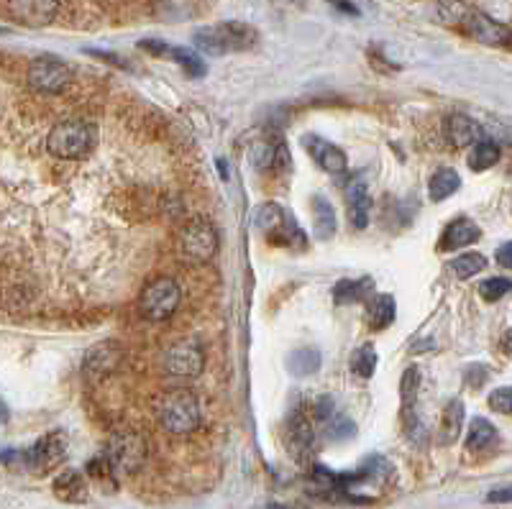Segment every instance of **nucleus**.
<instances>
[{
  "label": "nucleus",
  "mask_w": 512,
  "mask_h": 509,
  "mask_svg": "<svg viewBox=\"0 0 512 509\" xmlns=\"http://www.w3.org/2000/svg\"><path fill=\"white\" fill-rule=\"evenodd\" d=\"M479 236H482V228H479L474 220L459 218V220H454V223H451L446 231H443L441 251L464 249V246H469V243L479 241Z\"/></svg>",
  "instance_id": "aec40b11"
},
{
  "label": "nucleus",
  "mask_w": 512,
  "mask_h": 509,
  "mask_svg": "<svg viewBox=\"0 0 512 509\" xmlns=\"http://www.w3.org/2000/svg\"><path fill=\"white\" fill-rule=\"evenodd\" d=\"M254 226L256 231L264 233L269 241L280 243V246H290V249H303L308 238H305L303 228L297 226V220L292 213H287L282 205L264 203L254 210Z\"/></svg>",
  "instance_id": "39448f33"
},
{
  "label": "nucleus",
  "mask_w": 512,
  "mask_h": 509,
  "mask_svg": "<svg viewBox=\"0 0 512 509\" xmlns=\"http://www.w3.org/2000/svg\"><path fill=\"white\" fill-rule=\"evenodd\" d=\"M162 366L169 376H180V379H192L198 376L205 366L203 346L192 338L175 341L164 351Z\"/></svg>",
  "instance_id": "9d476101"
},
{
  "label": "nucleus",
  "mask_w": 512,
  "mask_h": 509,
  "mask_svg": "<svg viewBox=\"0 0 512 509\" xmlns=\"http://www.w3.org/2000/svg\"><path fill=\"white\" fill-rule=\"evenodd\" d=\"M303 146L308 149V154L313 157V162L318 164L323 172L346 174V169H349L346 154L338 149L336 144H331V141L320 139V136H315V134H305L303 136Z\"/></svg>",
  "instance_id": "2eb2a0df"
},
{
  "label": "nucleus",
  "mask_w": 512,
  "mask_h": 509,
  "mask_svg": "<svg viewBox=\"0 0 512 509\" xmlns=\"http://www.w3.org/2000/svg\"><path fill=\"white\" fill-rule=\"evenodd\" d=\"M320 425H323V430H326V435L331 440H344V438H351V435L356 433L354 420H349V417L341 415L338 410L328 417L326 423H320Z\"/></svg>",
  "instance_id": "473e14b6"
},
{
  "label": "nucleus",
  "mask_w": 512,
  "mask_h": 509,
  "mask_svg": "<svg viewBox=\"0 0 512 509\" xmlns=\"http://www.w3.org/2000/svg\"><path fill=\"white\" fill-rule=\"evenodd\" d=\"M443 134L454 149H466V146L477 144L482 139V128L474 118L464 116V113H451L443 123Z\"/></svg>",
  "instance_id": "f3484780"
},
{
  "label": "nucleus",
  "mask_w": 512,
  "mask_h": 509,
  "mask_svg": "<svg viewBox=\"0 0 512 509\" xmlns=\"http://www.w3.org/2000/svg\"><path fill=\"white\" fill-rule=\"evenodd\" d=\"M157 420L167 433L187 435L200 425V402L185 387L169 389L157 400Z\"/></svg>",
  "instance_id": "7ed1b4c3"
},
{
  "label": "nucleus",
  "mask_w": 512,
  "mask_h": 509,
  "mask_svg": "<svg viewBox=\"0 0 512 509\" xmlns=\"http://www.w3.org/2000/svg\"><path fill=\"white\" fill-rule=\"evenodd\" d=\"M461 428H464V405H461V400H451L441 412L438 443H441V446L454 443V440L461 435Z\"/></svg>",
  "instance_id": "4be33fe9"
},
{
  "label": "nucleus",
  "mask_w": 512,
  "mask_h": 509,
  "mask_svg": "<svg viewBox=\"0 0 512 509\" xmlns=\"http://www.w3.org/2000/svg\"><path fill=\"white\" fill-rule=\"evenodd\" d=\"M180 251L192 264H205L218 254V231L208 218L187 220L180 231Z\"/></svg>",
  "instance_id": "6e6552de"
},
{
  "label": "nucleus",
  "mask_w": 512,
  "mask_h": 509,
  "mask_svg": "<svg viewBox=\"0 0 512 509\" xmlns=\"http://www.w3.org/2000/svg\"><path fill=\"white\" fill-rule=\"evenodd\" d=\"M287 430H290V448H292V453H295L297 458L308 456L310 448H313L315 433H313V425H310L308 412H305L303 407H297V410L292 412V415H290V425H287Z\"/></svg>",
  "instance_id": "6ab92c4d"
},
{
  "label": "nucleus",
  "mask_w": 512,
  "mask_h": 509,
  "mask_svg": "<svg viewBox=\"0 0 512 509\" xmlns=\"http://www.w3.org/2000/svg\"><path fill=\"white\" fill-rule=\"evenodd\" d=\"M251 162L259 172H280L290 164L287 157V146L282 141L272 144V141H254L251 144Z\"/></svg>",
  "instance_id": "a211bd4d"
},
{
  "label": "nucleus",
  "mask_w": 512,
  "mask_h": 509,
  "mask_svg": "<svg viewBox=\"0 0 512 509\" xmlns=\"http://www.w3.org/2000/svg\"><path fill=\"white\" fill-rule=\"evenodd\" d=\"M8 13L16 24L44 29L57 18L59 0H8Z\"/></svg>",
  "instance_id": "4468645a"
},
{
  "label": "nucleus",
  "mask_w": 512,
  "mask_h": 509,
  "mask_svg": "<svg viewBox=\"0 0 512 509\" xmlns=\"http://www.w3.org/2000/svg\"><path fill=\"white\" fill-rule=\"evenodd\" d=\"M484 269H487V256L484 254H461L451 264V272L456 279H472L474 274L484 272Z\"/></svg>",
  "instance_id": "7c9ffc66"
},
{
  "label": "nucleus",
  "mask_w": 512,
  "mask_h": 509,
  "mask_svg": "<svg viewBox=\"0 0 512 509\" xmlns=\"http://www.w3.org/2000/svg\"><path fill=\"white\" fill-rule=\"evenodd\" d=\"M26 80H29V87L34 93L59 95L64 87L70 85L72 70L64 59L54 57V54H41L29 64Z\"/></svg>",
  "instance_id": "0eeeda50"
},
{
  "label": "nucleus",
  "mask_w": 512,
  "mask_h": 509,
  "mask_svg": "<svg viewBox=\"0 0 512 509\" xmlns=\"http://www.w3.org/2000/svg\"><path fill=\"white\" fill-rule=\"evenodd\" d=\"M374 292V282L369 277L361 279H341L333 290V297H336L338 305H349V302H361L369 300Z\"/></svg>",
  "instance_id": "b1692460"
},
{
  "label": "nucleus",
  "mask_w": 512,
  "mask_h": 509,
  "mask_svg": "<svg viewBox=\"0 0 512 509\" xmlns=\"http://www.w3.org/2000/svg\"><path fill=\"white\" fill-rule=\"evenodd\" d=\"M88 474L93 476L100 486H105V481L113 486V476H116V471H113V466L108 463V458L100 456V458H93V461L88 463Z\"/></svg>",
  "instance_id": "c9c22d12"
},
{
  "label": "nucleus",
  "mask_w": 512,
  "mask_h": 509,
  "mask_svg": "<svg viewBox=\"0 0 512 509\" xmlns=\"http://www.w3.org/2000/svg\"><path fill=\"white\" fill-rule=\"evenodd\" d=\"M472 154H469V169L474 172H487V169L495 167L500 162V146L495 141H482L479 139L477 144H472Z\"/></svg>",
  "instance_id": "c85d7f7f"
},
{
  "label": "nucleus",
  "mask_w": 512,
  "mask_h": 509,
  "mask_svg": "<svg viewBox=\"0 0 512 509\" xmlns=\"http://www.w3.org/2000/svg\"><path fill=\"white\" fill-rule=\"evenodd\" d=\"M180 300L182 292L175 279L159 277L146 284L144 292H141V313H144V318L154 320V323H164V320L177 313Z\"/></svg>",
  "instance_id": "1a4fd4ad"
},
{
  "label": "nucleus",
  "mask_w": 512,
  "mask_h": 509,
  "mask_svg": "<svg viewBox=\"0 0 512 509\" xmlns=\"http://www.w3.org/2000/svg\"><path fill=\"white\" fill-rule=\"evenodd\" d=\"M377 369V351L372 346H361L359 351L351 356V371H354L359 379H369Z\"/></svg>",
  "instance_id": "2f4dec72"
},
{
  "label": "nucleus",
  "mask_w": 512,
  "mask_h": 509,
  "mask_svg": "<svg viewBox=\"0 0 512 509\" xmlns=\"http://www.w3.org/2000/svg\"><path fill=\"white\" fill-rule=\"evenodd\" d=\"M489 502H510V489H507V486H502V489L492 492L489 494Z\"/></svg>",
  "instance_id": "ea45409f"
},
{
  "label": "nucleus",
  "mask_w": 512,
  "mask_h": 509,
  "mask_svg": "<svg viewBox=\"0 0 512 509\" xmlns=\"http://www.w3.org/2000/svg\"><path fill=\"white\" fill-rule=\"evenodd\" d=\"M510 279L507 277H495V279H487V282L479 284V295H482V300L487 302H495V300H502V297L510 292Z\"/></svg>",
  "instance_id": "72a5a7b5"
},
{
  "label": "nucleus",
  "mask_w": 512,
  "mask_h": 509,
  "mask_svg": "<svg viewBox=\"0 0 512 509\" xmlns=\"http://www.w3.org/2000/svg\"><path fill=\"white\" fill-rule=\"evenodd\" d=\"M328 3L336 8H341V11L349 13V16H359V8H356L354 3H349V0H328Z\"/></svg>",
  "instance_id": "58836bf2"
},
{
  "label": "nucleus",
  "mask_w": 512,
  "mask_h": 509,
  "mask_svg": "<svg viewBox=\"0 0 512 509\" xmlns=\"http://www.w3.org/2000/svg\"><path fill=\"white\" fill-rule=\"evenodd\" d=\"M54 494L62 502L70 504H82L88 499V479L80 474V471H62V474L54 479Z\"/></svg>",
  "instance_id": "412c9836"
},
{
  "label": "nucleus",
  "mask_w": 512,
  "mask_h": 509,
  "mask_svg": "<svg viewBox=\"0 0 512 509\" xmlns=\"http://www.w3.org/2000/svg\"><path fill=\"white\" fill-rule=\"evenodd\" d=\"M459 187H461L459 172L451 167H441L436 174H433L431 182H428V195H431L433 203H443V200L454 195Z\"/></svg>",
  "instance_id": "393cba45"
},
{
  "label": "nucleus",
  "mask_w": 512,
  "mask_h": 509,
  "mask_svg": "<svg viewBox=\"0 0 512 509\" xmlns=\"http://www.w3.org/2000/svg\"><path fill=\"white\" fill-rule=\"evenodd\" d=\"M287 369L295 376H310L320 369V351L318 348H297L287 359Z\"/></svg>",
  "instance_id": "c756f323"
},
{
  "label": "nucleus",
  "mask_w": 512,
  "mask_h": 509,
  "mask_svg": "<svg viewBox=\"0 0 512 509\" xmlns=\"http://www.w3.org/2000/svg\"><path fill=\"white\" fill-rule=\"evenodd\" d=\"M123 361V348L116 341H105L98 346L90 348L85 353V361H82V376L88 382H103L105 376H111L113 371L121 366Z\"/></svg>",
  "instance_id": "ddd939ff"
},
{
  "label": "nucleus",
  "mask_w": 512,
  "mask_h": 509,
  "mask_svg": "<svg viewBox=\"0 0 512 509\" xmlns=\"http://www.w3.org/2000/svg\"><path fill=\"white\" fill-rule=\"evenodd\" d=\"M259 39L254 26L239 24V21H228V24L208 26V29L195 31V47L205 54L221 57L228 52H246Z\"/></svg>",
  "instance_id": "20e7f679"
},
{
  "label": "nucleus",
  "mask_w": 512,
  "mask_h": 509,
  "mask_svg": "<svg viewBox=\"0 0 512 509\" xmlns=\"http://www.w3.org/2000/svg\"><path fill=\"white\" fill-rule=\"evenodd\" d=\"M313 215H315V236L320 241H326L336 233V213H333V205L328 203L326 197L315 195L313 197Z\"/></svg>",
  "instance_id": "bb28decb"
},
{
  "label": "nucleus",
  "mask_w": 512,
  "mask_h": 509,
  "mask_svg": "<svg viewBox=\"0 0 512 509\" xmlns=\"http://www.w3.org/2000/svg\"><path fill=\"white\" fill-rule=\"evenodd\" d=\"M349 210H351V223L356 228H367L369 215H372V197H369L367 185L361 180H356L354 185L349 187Z\"/></svg>",
  "instance_id": "5701e85b"
},
{
  "label": "nucleus",
  "mask_w": 512,
  "mask_h": 509,
  "mask_svg": "<svg viewBox=\"0 0 512 509\" xmlns=\"http://www.w3.org/2000/svg\"><path fill=\"white\" fill-rule=\"evenodd\" d=\"M139 47L146 49V52L157 54V57L175 59V62L180 64L182 70H185L190 77H203L205 75V62L198 57V54L190 52V49L172 47V44H164V41H154V39L139 41Z\"/></svg>",
  "instance_id": "dca6fc26"
},
{
  "label": "nucleus",
  "mask_w": 512,
  "mask_h": 509,
  "mask_svg": "<svg viewBox=\"0 0 512 509\" xmlns=\"http://www.w3.org/2000/svg\"><path fill=\"white\" fill-rule=\"evenodd\" d=\"M502 351L510 353V333H505V336H502Z\"/></svg>",
  "instance_id": "a19ab883"
},
{
  "label": "nucleus",
  "mask_w": 512,
  "mask_h": 509,
  "mask_svg": "<svg viewBox=\"0 0 512 509\" xmlns=\"http://www.w3.org/2000/svg\"><path fill=\"white\" fill-rule=\"evenodd\" d=\"M267 509H287V507H282V504H269Z\"/></svg>",
  "instance_id": "79ce46f5"
},
{
  "label": "nucleus",
  "mask_w": 512,
  "mask_h": 509,
  "mask_svg": "<svg viewBox=\"0 0 512 509\" xmlns=\"http://www.w3.org/2000/svg\"><path fill=\"white\" fill-rule=\"evenodd\" d=\"M64 456H67V435L57 430V433H49L36 440L29 451L21 453V461L26 463V469L36 471V474H47V471L57 469Z\"/></svg>",
  "instance_id": "9b49d317"
},
{
  "label": "nucleus",
  "mask_w": 512,
  "mask_h": 509,
  "mask_svg": "<svg viewBox=\"0 0 512 509\" xmlns=\"http://www.w3.org/2000/svg\"><path fill=\"white\" fill-rule=\"evenodd\" d=\"M103 456L108 458L116 474H139L144 469L146 458H149V443L136 430H118L108 438Z\"/></svg>",
  "instance_id": "423d86ee"
},
{
  "label": "nucleus",
  "mask_w": 512,
  "mask_h": 509,
  "mask_svg": "<svg viewBox=\"0 0 512 509\" xmlns=\"http://www.w3.org/2000/svg\"><path fill=\"white\" fill-rule=\"evenodd\" d=\"M392 469L384 458L374 456L364 461L354 474L336 476L333 474L331 492H341L351 502H372L390 486Z\"/></svg>",
  "instance_id": "f257e3e1"
},
{
  "label": "nucleus",
  "mask_w": 512,
  "mask_h": 509,
  "mask_svg": "<svg viewBox=\"0 0 512 509\" xmlns=\"http://www.w3.org/2000/svg\"><path fill=\"white\" fill-rule=\"evenodd\" d=\"M510 251H512V246L510 243H502L500 246V251H497V264H500V267H505V269H510Z\"/></svg>",
  "instance_id": "4c0bfd02"
},
{
  "label": "nucleus",
  "mask_w": 512,
  "mask_h": 509,
  "mask_svg": "<svg viewBox=\"0 0 512 509\" xmlns=\"http://www.w3.org/2000/svg\"><path fill=\"white\" fill-rule=\"evenodd\" d=\"M466 11H469V8H466L461 0H441V3H438V13H441V18L446 24L459 26L461 18L466 16Z\"/></svg>",
  "instance_id": "f704fd0d"
},
{
  "label": "nucleus",
  "mask_w": 512,
  "mask_h": 509,
  "mask_svg": "<svg viewBox=\"0 0 512 509\" xmlns=\"http://www.w3.org/2000/svg\"><path fill=\"white\" fill-rule=\"evenodd\" d=\"M98 126L85 118H70L62 121L49 131L47 149L52 157L67 159V162H77V159L90 157L98 146Z\"/></svg>",
  "instance_id": "f03ea898"
},
{
  "label": "nucleus",
  "mask_w": 512,
  "mask_h": 509,
  "mask_svg": "<svg viewBox=\"0 0 512 509\" xmlns=\"http://www.w3.org/2000/svg\"><path fill=\"white\" fill-rule=\"evenodd\" d=\"M497 440H500V435H497L495 425L487 423L484 417H477L469 428L466 446H469V451H489L492 446H497Z\"/></svg>",
  "instance_id": "cd10ccee"
},
{
  "label": "nucleus",
  "mask_w": 512,
  "mask_h": 509,
  "mask_svg": "<svg viewBox=\"0 0 512 509\" xmlns=\"http://www.w3.org/2000/svg\"><path fill=\"white\" fill-rule=\"evenodd\" d=\"M395 297L392 295H374L367 300V315H369V325L374 330H384L387 325L395 320Z\"/></svg>",
  "instance_id": "a878e982"
},
{
  "label": "nucleus",
  "mask_w": 512,
  "mask_h": 509,
  "mask_svg": "<svg viewBox=\"0 0 512 509\" xmlns=\"http://www.w3.org/2000/svg\"><path fill=\"white\" fill-rule=\"evenodd\" d=\"M489 407L500 415H510L512 412V392L510 387H500L495 392L489 394Z\"/></svg>",
  "instance_id": "e433bc0d"
},
{
  "label": "nucleus",
  "mask_w": 512,
  "mask_h": 509,
  "mask_svg": "<svg viewBox=\"0 0 512 509\" xmlns=\"http://www.w3.org/2000/svg\"><path fill=\"white\" fill-rule=\"evenodd\" d=\"M464 26V31L472 39L482 41V44H487V47H510V26L500 24V21H495V18H489L487 13L482 11H466V16L461 18V24Z\"/></svg>",
  "instance_id": "f8f14e48"
}]
</instances>
